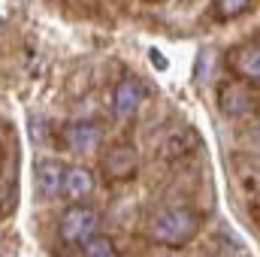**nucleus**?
I'll list each match as a JSON object with an SVG mask.
<instances>
[{
	"label": "nucleus",
	"mask_w": 260,
	"mask_h": 257,
	"mask_svg": "<svg viewBox=\"0 0 260 257\" xmlns=\"http://www.w3.org/2000/svg\"><path fill=\"white\" fill-rule=\"evenodd\" d=\"M148 233L167 248H182L200 233V215L188 206H167L151 218Z\"/></svg>",
	"instance_id": "obj_1"
},
{
	"label": "nucleus",
	"mask_w": 260,
	"mask_h": 257,
	"mask_svg": "<svg viewBox=\"0 0 260 257\" xmlns=\"http://www.w3.org/2000/svg\"><path fill=\"white\" fill-rule=\"evenodd\" d=\"M100 230V215L97 209L85 206V203H73L70 209H64L61 221H58V236L67 245H88Z\"/></svg>",
	"instance_id": "obj_2"
},
{
	"label": "nucleus",
	"mask_w": 260,
	"mask_h": 257,
	"mask_svg": "<svg viewBox=\"0 0 260 257\" xmlns=\"http://www.w3.org/2000/svg\"><path fill=\"white\" fill-rule=\"evenodd\" d=\"M64 170L67 167L55 157H40L34 164V185L43 200H55L58 194H64Z\"/></svg>",
	"instance_id": "obj_3"
},
{
	"label": "nucleus",
	"mask_w": 260,
	"mask_h": 257,
	"mask_svg": "<svg viewBox=\"0 0 260 257\" xmlns=\"http://www.w3.org/2000/svg\"><path fill=\"white\" fill-rule=\"evenodd\" d=\"M227 67L245 82H260V43H245V46L230 49Z\"/></svg>",
	"instance_id": "obj_4"
},
{
	"label": "nucleus",
	"mask_w": 260,
	"mask_h": 257,
	"mask_svg": "<svg viewBox=\"0 0 260 257\" xmlns=\"http://www.w3.org/2000/svg\"><path fill=\"white\" fill-rule=\"evenodd\" d=\"M136 151L130 145H112L103 157V173L112 179V182H124V179H133L136 173Z\"/></svg>",
	"instance_id": "obj_5"
},
{
	"label": "nucleus",
	"mask_w": 260,
	"mask_h": 257,
	"mask_svg": "<svg viewBox=\"0 0 260 257\" xmlns=\"http://www.w3.org/2000/svg\"><path fill=\"white\" fill-rule=\"evenodd\" d=\"M61 139L73 151H94L100 145V139H103V130L97 124H91V121H73V124H67L61 130Z\"/></svg>",
	"instance_id": "obj_6"
},
{
	"label": "nucleus",
	"mask_w": 260,
	"mask_h": 257,
	"mask_svg": "<svg viewBox=\"0 0 260 257\" xmlns=\"http://www.w3.org/2000/svg\"><path fill=\"white\" fill-rule=\"evenodd\" d=\"M139 103H142V88H139L133 79L118 82V88H115V94H112L115 118H121V121L133 118V115H136V109H139Z\"/></svg>",
	"instance_id": "obj_7"
},
{
	"label": "nucleus",
	"mask_w": 260,
	"mask_h": 257,
	"mask_svg": "<svg viewBox=\"0 0 260 257\" xmlns=\"http://www.w3.org/2000/svg\"><path fill=\"white\" fill-rule=\"evenodd\" d=\"M94 194V176L85 167H67L64 170V197L82 203L85 197Z\"/></svg>",
	"instance_id": "obj_8"
},
{
	"label": "nucleus",
	"mask_w": 260,
	"mask_h": 257,
	"mask_svg": "<svg viewBox=\"0 0 260 257\" xmlns=\"http://www.w3.org/2000/svg\"><path fill=\"white\" fill-rule=\"evenodd\" d=\"M221 109L227 115H248L254 109V100L242 85H224L221 88Z\"/></svg>",
	"instance_id": "obj_9"
},
{
	"label": "nucleus",
	"mask_w": 260,
	"mask_h": 257,
	"mask_svg": "<svg viewBox=\"0 0 260 257\" xmlns=\"http://www.w3.org/2000/svg\"><path fill=\"white\" fill-rule=\"evenodd\" d=\"M248 6H251V0H215L212 3V15L218 21H230V18L242 15Z\"/></svg>",
	"instance_id": "obj_10"
},
{
	"label": "nucleus",
	"mask_w": 260,
	"mask_h": 257,
	"mask_svg": "<svg viewBox=\"0 0 260 257\" xmlns=\"http://www.w3.org/2000/svg\"><path fill=\"white\" fill-rule=\"evenodd\" d=\"M85 257H121L115 251V245L106 239V236H94L88 245H85Z\"/></svg>",
	"instance_id": "obj_11"
},
{
	"label": "nucleus",
	"mask_w": 260,
	"mask_h": 257,
	"mask_svg": "<svg viewBox=\"0 0 260 257\" xmlns=\"http://www.w3.org/2000/svg\"><path fill=\"white\" fill-rule=\"evenodd\" d=\"M154 3H167V0H154Z\"/></svg>",
	"instance_id": "obj_12"
}]
</instances>
